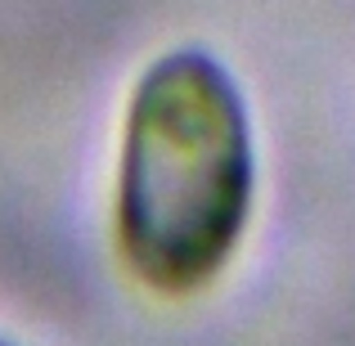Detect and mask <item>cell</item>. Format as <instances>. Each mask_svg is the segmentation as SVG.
I'll use <instances>...</instances> for the list:
<instances>
[{"label":"cell","instance_id":"1","mask_svg":"<svg viewBox=\"0 0 355 346\" xmlns=\"http://www.w3.org/2000/svg\"><path fill=\"white\" fill-rule=\"evenodd\" d=\"M257 139L248 95L207 45H171L130 81L117 135L113 225L153 293L211 284L248 234Z\"/></svg>","mask_w":355,"mask_h":346},{"label":"cell","instance_id":"2","mask_svg":"<svg viewBox=\"0 0 355 346\" xmlns=\"http://www.w3.org/2000/svg\"><path fill=\"white\" fill-rule=\"evenodd\" d=\"M0 346H23V342H14V338H5V333H0Z\"/></svg>","mask_w":355,"mask_h":346}]
</instances>
